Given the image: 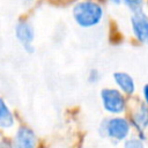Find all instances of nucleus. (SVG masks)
I'll use <instances>...</instances> for the list:
<instances>
[{"instance_id":"1","label":"nucleus","mask_w":148,"mask_h":148,"mask_svg":"<svg viewBox=\"0 0 148 148\" xmlns=\"http://www.w3.org/2000/svg\"><path fill=\"white\" fill-rule=\"evenodd\" d=\"M72 16L74 22L83 28L89 29L98 25L104 16L103 7L91 0H82L76 2L72 8Z\"/></svg>"},{"instance_id":"2","label":"nucleus","mask_w":148,"mask_h":148,"mask_svg":"<svg viewBox=\"0 0 148 148\" xmlns=\"http://www.w3.org/2000/svg\"><path fill=\"white\" fill-rule=\"evenodd\" d=\"M98 132L101 136L108 138L114 143H118L131 136L133 128L127 117L112 116L102 120L98 127Z\"/></svg>"},{"instance_id":"3","label":"nucleus","mask_w":148,"mask_h":148,"mask_svg":"<svg viewBox=\"0 0 148 148\" xmlns=\"http://www.w3.org/2000/svg\"><path fill=\"white\" fill-rule=\"evenodd\" d=\"M102 106L111 116H121L127 110V97L117 88H103L99 92Z\"/></svg>"},{"instance_id":"4","label":"nucleus","mask_w":148,"mask_h":148,"mask_svg":"<svg viewBox=\"0 0 148 148\" xmlns=\"http://www.w3.org/2000/svg\"><path fill=\"white\" fill-rule=\"evenodd\" d=\"M128 120L135 132V135L146 142L148 140V105L142 99L135 103Z\"/></svg>"},{"instance_id":"5","label":"nucleus","mask_w":148,"mask_h":148,"mask_svg":"<svg viewBox=\"0 0 148 148\" xmlns=\"http://www.w3.org/2000/svg\"><path fill=\"white\" fill-rule=\"evenodd\" d=\"M15 37L28 53H32L35 47L32 42L35 39V29L27 20H21L15 25Z\"/></svg>"},{"instance_id":"6","label":"nucleus","mask_w":148,"mask_h":148,"mask_svg":"<svg viewBox=\"0 0 148 148\" xmlns=\"http://www.w3.org/2000/svg\"><path fill=\"white\" fill-rule=\"evenodd\" d=\"M131 29L134 38L139 43L148 45V16L143 10L132 13Z\"/></svg>"},{"instance_id":"7","label":"nucleus","mask_w":148,"mask_h":148,"mask_svg":"<svg viewBox=\"0 0 148 148\" xmlns=\"http://www.w3.org/2000/svg\"><path fill=\"white\" fill-rule=\"evenodd\" d=\"M112 79L114 84L117 86V89L120 90L126 97H132L136 92V84L134 77L128 74L127 72H114L112 74Z\"/></svg>"},{"instance_id":"8","label":"nucleus","mask_w":148,"mask_h":148,"mask_svg":"<svg viewBox=\"0 0 148 148\" xmlns=\"http://www.w3.org/2000/svg\"><path fill=\"white\" fill-rule=\"evenodd\" d=\"M37 136L35 132L28 126H20L14 135L12 146L13 148H35Z\"/></svg>"},{"instance_id":"9","label":"nucleus","mask_w":148,"mask_h":148,"mask_svg":"<svg viewBox=\"0 0 148 148\" xmlns=\"http://www.w3.org/2000/svg\"><path fill=\"white\" fill-rule=\"evenodd\" d=\"M15 123L14 116L6 104V102L0 97V128H10Z\"/></svg>"},{"instance_id":"10","label":"nucleus","mask_w":148,"mask_h":148,"mask_svg":"<svg viewBox=\"0 0 148 148\" xmlns=\"http://www.w3.org/2000/svg\"><path fill=\"white\" fill-rule=\"evenodd\" d=\"M123 148H146V143L138 135H131L123 141Z\"/></svg>"},{"instance_id":"11","label":"nucleus","mask_w":148,"mask_h":148,"mask_svg":"<svg viewBox=\"0 0 148 148\" xmlns=\"http://www.w3.org/2000/svg\"><path fill=\"white\" fill-rule=\"evenodd\" d=\"M123 2L126 5V7H127L132 13L142 10L143 0H123Z\"/></svg>"},{"instance_id":"12","label":"nucleus","mask_w":148,"mask_h":148,"mask_svg":"<svg viewBox=\"0 0 148 148\" xmlns=\"http://www.w3.org/2000/svg\"><path fill=\"white\" fill-rule=\"evenodd\" d=\"M101 80V73L98 69L92 68L90 69L89 74H88V82L89 83H97Z\"/></svg>"},{"instance_id":"13","label":"nucleus","mask_w":148,"mask_h":148,"mask_svg":"<svg viewBox=\"0 0 148 148\" xmlns=\"http://www.w3.org/2000/svg\"><path fill=\"white\" fill-rule=\"evenodd\" d=\"M141 98L148 105V82L145 83L142 86V88H141Z\"/></svg>"},{"instance_id":"14","label":"nucleus","mask_w":148,"mask_h":148,"mask_svg":"<svg viewBox=\"0 0 148 148\" xmlns=\"http://www.w3.org/2000/svg\"><path fill=\"white\" fill-rule=\"evenodd\" d=\"M0 148H13L12 142L8 140H2L0 141Z\"/></svg>"},{"instance_id":"15","label":"nucleus","mask_w":148,"mask_h":148,"mask_svg":"<svg viewBox=\"0 0 148 148\" xmlns=\"http://www.w3.org/2000/svg\"><path fill=\"white\" fill-rule=\"evenodd\" d=\"M111 3H113V5H116V6H118V5H120L121 2H123V0H109Z\"/></svg>"},{"instance_id":"16","label":"nucleus","mask_w":148,"mask_h":148,"mask_svg":"<svg viewBox=\"0 0 148 148\" xmlns=\"http://www.w3.org/2000/svg\"><path fill=\"white\" fill-rule=\"evenodd\" d=\"M25 1H27V2H30V1H32V0H25Z\"/></svg>"}]
</instances>
